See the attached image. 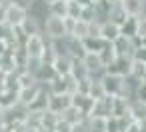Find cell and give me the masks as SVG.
Masks as SVG:
<instances>
[{
    "instance_id": "cell-1",
    "label": "cell",
    "mask_w": 146,
    "mask_h": 132,
    "mask_svg": "<svg viewBox=\"0 0 146 132\" xmlns=\"http://www.w3.org/2000/svg\"><path fill=\"white\" fill-rule=\"evenodd\" d=\"M42 32L48 40H62L68 36V24H66V18H60V16H52L48 14L44 18V24H42Z\"/></svg>"
},
{
    "instance_id": "cell-2",
    "label": "cell",
    "mask_w": 146,
    "mask_h": 132,
    "mask_svg": "<svg viewBox=\"0 0 146 132\" xmlns=\"http://www.w3.org/2000/svg\"><path fill=\"white\" fill-rule=\"evenodd\" d=\"M46 46H48V38L44 36V32H38V34H30L24 42V50L28 52L30 58H38L42 60L44 52H46Z\"/></svg>"
},
{
    "instance_id": "cell-3",
    "label": "cell",
    "mask_w": 146,
    "mask_h": 132,
    "mask_svg": "<svg viewBox=\"0 0 146 132\" xmlns=\"http://www.w3.org/2000/svg\"><path fill=\"white\" fill-rule=\"evenodd\" d=\"M82 62H84V66H86V70H88V74H90V76L100 78V76L106 72V66H104V62H102V58H100V54H98V52L86 50V54L82 56Z\"/></svg>"
},
{
    "instance_id": "cell-4",
    "label": "cell",
    "mask_w": 146,
    "mask_h": 132,
    "mask_svg": "<svg viewBox=\"0 0 146 132\" xmlns=\"http://www.w3.org/2000/svg\"><path fill=\"white\" fill-rule=\"evenodd\" d=\"M102 84H104V90L106 94L110 96H116V94H124V76H118V74H112V72H104L100 76Z\"/></svg>"
},
{
    "instance_id": "cell-5",
    "label": "cell",
    "mask_w": 146,
    "mask_h": 132,
    "mask_svg": "<svg viewBox=\"0 0 146 132\" xmlns=\"http://www.w3.org/2000/svg\"><path fill=\"white\" fill-rule=\"evenodd\" d=\"M138 38H134V36H126V34H120L114 42H112V46H114V50H116V54L118 56H132V52H134V48L138 46Z\"/></svg>"
},
{
    "instance_id": "cell-6",
    "label": "cell",
    "mask_w": 146,
    "mask_h": 132,
    "mask_svg": "<svg viewBox=\"0 0 146 132\" xmlns=\"http://www.w3.org/2000/svg\"><path fill=\"white\" fill-rule=\"evenodd\" d=\"M98 34H100L106 42H114V40L122 34V30H120V24H116V22L104 18V20L100 22V30H98Z\"/></svg>"
},
{
    "instance_id": "cell-7",
    "label": "cell",
    "mask_w": 146,
    "mask_h": 132,
    "mask_svg": "<svg viewBox=\"0 0 146 132\" xmlns=\"http://www.w3.org/2000/svg\"><path fill=\"white\" fill-rule=\"evenodd\" d=\"M70 104H72V94H68V92H64V94H50L48 110H52L56 114H62V110H66Z\"/></svg>"
},
{
    "instance_id": "cell-8",
    "label": "cell",
    "mask_w": 146,
    "mask_h": 132,
    "mask_svg": "<svg viewBox=\"0 0 146 132\" xmlns=\"http://www.w3.org/2000/svg\"><path fill=\"white\" fill-rule=\"evenodd\" d=\"M88 116H104V118L112 116V96L106 94L104 98L94 100V106H92V110H90Z\"/></svg>"
},
{
    "instance_id": "cell-9",
    "label": "cell",
    "mask_w": 146,
    "mask_h": 132,
    "mask_svg": "<svg viewBox=\"0 0 146 132\" xmlns=\"http://www.w3.org/2000/svg\"><path fill=\"white\" fill-rule=\"evenodd\" d=\"M128 116H130L132 120L146 122V100L132 96V98H130V106H128Z\"/></svg>"
},
{
    "instance_id": "cell-10",
    "label": "cell",
    "mask_w": 146,
    "mask_h": 132,
    "mask_svg": "<svg viewBox=\"0 0 146 132\" xmlns=\"http://www.w3.org/2000/svg\"><path fill=\"white\" fill-rule=\"evenodd\" d=\"M130 66H132V56H116L114 62L106 70L112 72V74H118V76H128L130 74Z\"/></svg>"
},
{
    "instance_id": "cell-11",
    "label": "cell",
    "mask_w": 146,
    "mask_h": 132,
    "mask_svg": "<svg viewBox=\"0 0 146 132\" xmlns=\"http://www.w3.org/2000/svg\"><path fill=\"white\" fill-rule=\"evenodd\" d=\"M28 16V10L16 6V4H10L8 2V10H6V24L10 26H20L24 22V18Z\"/></svg>"
},
{
    "instance_id": "cell-12",
    "label": "cell",
    "mask_w": 146,
    "mask_h": 132,
    "mask_svg": "<svg viewBox=\"0 0 146 132\" xmlns=\"http://www.w3.org/2000/svg\"><path fill=\"white\" fill-rule=\"evenodd\" d=\"M128 94H116L112 96V116H128V106H130Z\"/></svg>"
},
{
    "instance_id": "cell-13",
    "label": "cell",
    "mask_w": 146,
    "mask_h": 132,
    "mask_svg": "<svg viewBox=\"0 0 146 132\" xmlns=\"http://www.w3.org/2000/svg\"><path fill=\"white\" fill-rule=\"evenodd\" d=\"M34 76H36V80H38V84H42V86H46L54 76H56V70H54V66H52V62H44L42 60V64L36 68V72H34Z\"/></svg>"
},
{
    "instance_id": "cell-14",
    "label": "cell",
    "mask_w": 146,
    "mask_h": 132,
    "mask_svg": "<svg viewBox=\"0 0 146 132\" xmlns=\"http://www.w3.org/2000/svg\"><path fill=\"white\" fill-rule=\"evenodd\" d=\"M72 56L70 54H58L56 58H54V62H52V66H54V70H56V74H60V76H66V74H70L72 72Z\"/></svg>"
},
{
    "instance_id": "cell-15",
    "label": "cell",
    "mask_w": 146,
    "mask_h": 132,
    "mask_svg": "<svg viewBox=\"0 0 146 132\" xmlns=\"http://www.w3.org/2000/svg\"><path fill=\"white\" fill-rule=\"evenodd\" d=\"M72 104L78 106V108L88 116L90 110H92V106H94V98H92L90 94H86V92H74V94H72Z\"/></svg>"
},
{
    "instance_id": "cell-16",
    "label": "cell",
    "mask_w": 146,
    "mask_h": 132,
    "mask_svg": "<svg viewBox=\"0 0 146 132\" xmlns=\"http://www.w3.org/2000/svg\"><path fill=\"white\" fill-rule=\"evenodd\" d=\"M40 86H42V84H34V86H26V88H18V104H22V106L28 108V106L32 104V100L36 98Z\"/></svg>"
},
{
    "instance_id": "cell-17",
    "label": "cell",
    "mask_w": 146,
    "mask_h": 132,
    "mask_svg": "<svg viewBox=\"0 0 146 132\" xmlns=\"http://www.w3.org/2000/svg\"><path fill=\"white\" fill-rule=\"evenodd\" d=\"M42 24H44V20L36 18V16H32V14L28 12V16H26L24 22L20 24V28L30 36V34H38V32H42Z\"/></svg>"
},
{
    "instance_id": "cell-18",
    "label": "cell",
    "mask_w": 146,
    "mask_h": 132,
    "mask_svg": "<svg viewBox=\"0 0 146 132\" xmlns=\"http://www.w3.org/2000/svg\"><path fill=\"white\" fill-rule=\"evenodd\" d=\"M126 16H128L126 8H124L122 4H114V6H108L104 18H108V20H112V22H116V24H122V22L126 20Z\"/></svg>"
},
{
    "instance_id": "cell-19",
    "label": "cell",
    "mask_w": 146,
    "mask_h": 132,
    "mask_svg": "<svg viewBox=\"0 0 146 132\" xmlns=\"http://www.w3.org/2000/svg\"><path fill=\"white\" fill-rule=\"evenodd\" d=\"M60 118H64V120H66V122H70V124H76V122H82V120L86 118V114H84V112H82L78 106L70 104L66 110H62Z\"/></svg>"
},
{
    "instance_id": "cell-20",
    "label": "cell",
    "mask_w": 146,
    "mask_h": 132,
    "mask_svg": "<svg viewBox=\"0 0 146 132\" xmlns=\"http://www.w3.org/2000/svg\"><path fill=\"white\" fill-rule=\"evenodd\" d=\"M122 6L126 8L128 14L140 16L146 12V0H122Z\"/></svg>"
},
{
    "instance_id": "cell-21",
    "label": "cell",
    "mask_w": 146,
    "mask_h": 132,
    "mask_svg": "<svg viewBox=\"0 0 146 132\" xmlns=\"http://www.w3.org/2000/svg\"><path fill=\"white\" fill-rule=\"evenodd\" d=\"M46 88L50 90V94H64V92H68V86H66V76H60V74H56L48 84H46ZM70 94V92H68Z\"/></svg>"
},
{
    "instance_id": "cell-22",
    "label": "cell",
    "mask_w": 146,
    "mask_h": 132,
    "mask_svg": "<svg viewBox=\"0 0 146 132\" xmlns=\"http://www.w3.org/2000/svg\"><path fill=\"white\" fill-rule=\"evenodd\" d=\"M32 16L44 20L48 16V2L46 0H32V4H30V10H28Z\"/></svg>"
},
{
    "instance_id": "cell-23",
    "label": "cell",
    "mask_w": 146,
    "mask_h": 132,
    "mask_svg": "<svg viewBox=\"0 0 146 132\" xmlns=\"http://www.w3.org/2000/svg\"><path fill=\"white\" fill-rule=\"evenodd\" d=\"M48 14L66 18L68 16V2H66V0H54V2H50L48 4Z\"/></svg>"
},
{
    "instance_id": "cell-24",
    "label": "cell",
    "mask_w": 146,
    "mask_h": 132,
    "mask_svg": "<svg viewBox=\"0 0 146 132\" xmlns=\"http://www.w3.org/2000/svg\"><path fill=\"white\" fill-rule=\"evenodd\" d=\"M82 42H84V48H86V50H92V52H100V50L108 44L100 34H96V36H88V38H84Z\"/></svg>"
},
{
    "instance_id": "cell-25",
    "label": "cell",
    "mask_w": 146,
    "mask_h": 132,
    "mask_svg": "<svg viewBox=\"0 0 146 132\" xmlns=\"http://www.w3.org/2000/svg\"><path fill=\"white\" fill-rule=\"evenodd\" d=\"M136 26H138V16L128 14L126 20L120 24V30H122V34H126V36H134V38H136Z\"/></svg>"
},
{
    "instance_id": "cell-26",
    "label": "cell",
    "mask_w": 146,
    "mask_h": 132,
    "mask_svg": "<svg viewBox=\"0 0 146 132\" xmlns=\"http://www.w3.org/2000/svg\"><path fill=\"white\" fill-rule=\"evenodd\" d=\"M88 94H90L94 100H98V98H104V96H106V90H104V84H102V80H100V78L92 76V82H90Z\"/></svg>"
},
{
    "instance_id": "cell-27",
    "label": "cell",
    "mask_w": 146,
    "mask_h": 132,
    "mask_svg": "<svg viewBox=\"0 0 146 132\" xmlns=\"http://www.w3.org/2000/svg\"><path fill=\"white\" fill-rule=\"evenodd\" d=\"M0 66H2L4 74H6V72L18 70V68H16V60H14V52H12V50H8V52H4L2 56H0Z\"/></svg>"
},
{
    "instance_id": "cell-28",
    "label": "cell",
    "mask_w": 146,
    "mask_h": 132,
    "mask_svg": "<svg viewBox=\"0 0 146 132\" xmlns=\"http://www.w3.org/2000/svg\"><path fill=\"white\" fill-rule=\"evenodd\" d=\"M90 132H106V118L104 116H86Z\"/></svg>"
},
{
    "instance_id": "cell-29",
    "label": "cell",
    "mask_w": 146,
    "mask_h": 132,
    "mask_svg": "<svg viewBox=\"0 0 146 132\" xmlns=\"http://www.w3.org/2000/svg\"><path fill=\"white\" fill-rule=\"evenodd\" d=\"M14 104H18V90H4V94L0 96V106L2 108H10V106H14Z\"/></svg>"
},
{
    "instance_id": "cell-30",
    "label": "cell",
    "mask_w": 146,
    "mask_h": 132,
    "mask_svg": "<svg viewBox=\"0 0 146 132\" xmlns=\"http://www.w3.org/2000/svg\"><path fill=\"white\" fill-rule=\"evenodd\" d=\"M98 54H100V58H102V62H104V66H106V68H108V66L114 62V58L118 56V54H116V50H114V46H112V42H108V44L98 52Z\"/></svg>"
},
{
    "instance_id": "cell-31",
    "label": "cell",
    "mask_w": 146,
    "mask_h": 132,
    "mask_svg": "<svg viewBox=\"0 0 146 132\" xmlns=\"http://www.w3.org/2000/svg\"><path fill=\"white\" fill-rule=\"evenodd\" d=\"M58 120H60V114H56V112H52V110H44V112H42V126H44V128L54 130L56 124H58Z\"/></svg>"
},
{
    "instance_id": "cell-32",
    "label": "cell",
    "mask_w": 146,
    "mask_h": 132,
    "mask_svg": "<svg viewBox=\"0 0 146 132\" xmlns=\"http://www.w3.org/2000/svg\"><path fill=\"white\" fill-rule=\"evenodd\" d=\"M72 74H74L76 78L90 76L88 70H86V66H84V62H82V58H74V60H72Z\"/></svg>"
},
{
    "instance_id": "cell-33",
    "label": "cell",
    "mask_w": 146,
    "mask_h": 132,
    "mask_svg": "<svg viewBox=\"0 0 146 132\" xmlns=\"http://www.w3.org/2000/svg\"><path fill=\"white\" fill-rule=\"evenodd\" d=\"M82 4L78 2V0H68V18H80V14H82Z\"/></svg>"
},
{
    "instance_id": "cell-34",
    "label": "cell",
    "mask_w": 146,
    "mask_h": 132,
    "mask_svg": "<svg viewBox=\"0 0 146 132\" xmlns=\"http://www.w3.org/2000/svg\"><path fill=\"white\" fill-rule=\"evenodd\" d=\"M136 38H138V40L146 38V12L138 16V26H136Z\"/></svg>"
},
{
    "instance_id": "cell-35",
    "label": "cell",
    "mask_w": 146,
    "mask_h": 132,
    "mask_svg": "<svg viewBox=\"0 0 146 132\" xmlns=\"http://www.w3.org/2000/svg\"><path fill=\"white\" fill-rule=\"evenodd\" d=\"M132 58L134 60H140V62H146V44L144 42H138V46L132 52Z\"/></svg>"
},
{
    "instance_id": "cell-36",
    "label": "cell",
    "mask_w": 146,
    "mask_h": 132,
    "mask_svg": "<svg viewBox=\"0 0 146 132\" xmlns=\"http://www.w3.org/2000/svg\"><path fill=\"white\" fill-rule=\"evenodd\" d=\"M70 130H72V124L66 122L64 118H60L58 124H56V128H54V132H70Z\"/></svg>"
},
{
    "instance_id": "cell-37",
    "label": "cell",
    "mask_w": 146,
    "mask_h": 132,
    "mask_svg": "<svg viewBox=\"0 0 146 132\" xmlns=\"http://www.w3.org/2000/svg\"><path fill=\"white\" fill-rule=\"evenodd\" d=\"M70 132H90V128H88V122H86V118L82 120V122H76V124H72V130Z\"/></svg>"
},
{
    "instance_id": "cell-38",
    "label": "cell",
    "mask_w": 146,
    "mask_h": 132,
    "mask_svg": "<svg viewBox=\"0 0 146 132\" xmlns=\"http://www.w3.org/2000/svg\"><path fill=\"white\" fill-rule=\"evenodd\" d=\"M10 4H16V6H20V8H24V10H30V4H32V0H8Z\"/></svg>"
},
{
    "instance_id": "cell-39",
    "label": "cell",
    "mask_w": 146,
    "mask_h": 132,
    "mask_svg": "<svg viewBox=\"0 0 146 132\" xmlns=\"http://www.w3.org/2000/svg\"><path fill=\"white\" fill-rule=\"evenodd\" d=\"M136 98H142V100H146V80H142L140 82V86H138V90H136V94H134Z\"/></svg>"
},
{
    "instance_id": "cell-40",
    "label": "cell",
    "mask_w": 146,
    "mask_h": 132,
    "mask_svg": "<svg viewBox=\"0 0 146 132\" xmlns=\"http://www.w3.org/2000/svg\"><path fill=\"white\" fill-rule=\"evenodd\" d=\"M6 10H8V0L0 2V24L6 22Z\"/></svg>"
},
{
    "instance_id": "cell-41",
    "label": "cell",
    "mask_w": 146,
    "mask_h": 132,
    "mask_svg": "<svg viewBox=\"0 0 146 132\" xmlns=\"http://www.w3.org/2000/svg\"><path fill=\"white\" fill-rule=\"evenodd\" d=\"M10 48H8V42H4V40H0V56H2L4 52H8Z\"/></svg>"
},
{
    "instance_id": "cell-42",
    "label": "cell",
    "mask_w": 146,
    "mask_h": 132,
    "mask_svg": "<svg viewBox=\"0 0 146 132\" xmlns=\"http://www.w3.org/2000/svg\"><path fill=\"white\" fill-rule=\"evenodd\" d=\"M106 6H114V4H122V0H102Z\"/></svg>"
},
{
    "instance_id": "cell-43",
    "label": "cell",
    "mask_w": 146,
    "mask_h": 132,
    "mask_svg": "<svg viewBox=\"0 0 146 132\" xmlns=\"http://www.w3.org/2000/svg\"><path fill=\"white\" fill-rule=\"evenodd\" d=\"M4 90H6V84H4V78H0V96L4 94Z\"/></svg>"
},
{
    "instance_id": "cell-44",
    "label": "cell",
    "mask_w": 146,
    "mask_h": 132,
    "mask_svg": "<svg viewBox=\"0 0 146 132\" xmlns=\"http://www.w3.org/2000/svg\"><path fill=\"white\" fill-rule=\"evenodd\" d=\"M34 132H54V130H50V128H44V126H40V128H36Z\"/></svg>"
},
{
    "instance_id": "cell-45",
    "label": "cell",
    "mask_w": 146,
    "mask_h": 132,
    "mask_svg": "<svg viewBox=\"0 0 146 132\" xmlns=\"http://www.w3.org/2000/svg\"><path fill=\"white\" fill-rule=\"evenodd\" d=\"M0 78H4V70H2V66H0Z\"/></svg>"
},
{
    "instance_id": "cell-46",
    "label": "cell",
    "mask_w": 146,
    "mask_h": 132,
    "mask_svg": "<svg viewBox=\"0 0 146 132\" xmlns=\"http://www.w3.org/2000/svg\"><path fill=\"white\" fill-rule=\"evenodd\" d=\"M46 2H48V4H50V2H54V0H46Z\"/></svg>"
},
{
    "instance_id": "cell-47",
    "label": "cell",
    "mask_w": 146,
    "mask_h": 132,
    "mask_svg": "<svg viewBox=\"0 0 146 132\" xmlns=\"http://www.w3.org/2000/svg\"><path fill=\"white\" fill-rule=\"evenodd\" d=\"M66 2H68V0H66Z\"/></svg>"
}]
</instances>
